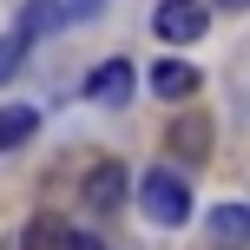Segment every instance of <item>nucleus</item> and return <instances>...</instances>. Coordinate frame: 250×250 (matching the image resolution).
Returning a JSON list of instances; mask_svg holds the SVG:
<instances>
[{
	"label": "nucleus",
	"mask_w": 250,
	"mask_h": 250,
	"mask_svg": "<svg viewBox=\"0 0 250 250\" xmlns=\"http://www.w3.org/2000/svg\"><path fill=\"white\" fill-rule=\"evenodd\" d=\"M20 250H73V230H66V224H53V217H33Z\"/></svg>",
	"instance_id": "10"
},
{
	"label": "nucleus",
	"mask_w": 250,
	"mask_h": 250,
	"mask_svg": "<svg viewBox=\"0 0 250 250\" xmlns=\"http://www.w3.org/2000/svg\"><path fill=\"white\" fill-rule=\"evenodd\" d=\"M138 211L151 217V224H165V230H178L191 217V185L178 171H165V165H151L145 178H138Z\"/></svg>",
	"instance_id": "1"
},
{
	"label": "nucleus",
	"mask_w": 250,
	"mask_h": 250,
	"mask_svg": "<svg viewBox=\"0 0 250 250\" xmlns=\"http://www.w3.org/2000/svg\"><path fill=\"white\" fill-rule=\"evenodd\" d=\"M60 20H66V7H60V0H26V7H20V26H13V33H20V40H40V33H53Z\"/></svg>",
	"instance_id": "7"
},
{
	"label": "nucleus",
	"mask_w": 250,
	"mask_h": 250,
	"mask_svg": "<svg viewBox=\"0 0 250 250\" xmlns=\"http://www.w3.org/2000/svg\"><path fill=\"white\" fill-rule=\"evenodd\" d=\"M204 26H211V0H158L151 7V33L165 46H191V40H204Z\"/></svg>",
	"instance_id": "2"
},
{
	"label": "nucleus",
	"mask_w": 250,
	"mask_h": 250,
	"mask_svg": "<svg viewBox=\"0 0 250 250\" xmlns=\"http://www.w3.org/2000/svg\"><path fill=\"white\" fill-rule=\"evenodd\" d=\"M224 7H250V0H224Z\"/></svg>",
	"instance_id": "12"
},
{
	"label": "nucleus",
	"mask_w": 250,
	"mask_h": 250,
	"mask_svg": "<svg viewBox=\"0 0 250 250\" xmlns=\"http://www.w3.org/2000/svg\"><path fill=\"white\" fill-rule=\"evenodd\" d=\"M211 138H217V125H211L204 105H185V112L165 125V151L185 158V165H204V158H211Z\"/></svg>",
	"instance_id": "3"
},
{
	"label": "nucleus",
	"mask_w": 250,
	"mask_h": 250,
	"mask_svg": "<svg viewBox=\"0 0 250 250\" xmlns=\"http://www.w3.org/2000/svg\"><path fill=\"white\" fill-rule=\"evenodd\" d=\"M119 198H125V165L119 158H99L86 171V185H79V204H86L92 217H105V211H119Z\"/></svg>",
	"instance_id": "4"
},
{
	"label": "nucleus",
	"mask_w": 250,
	"mask_h": 250,
	"mask_svg": "<svg viewBox=\"0 0 250 250\" xmlns=\"http://www.w3.org/2000/svg\"><path fill=\"white\" fill-rule=\"evenodd\" d=\"M20 60H26V40H20V33H7V40H0V86L20 73Z\"/></svg>",
	"instance_id": "11"
},
{
	"label": "nucleus",
	"mask_w": 250,
	"mask_h": 250,
	"mask_svg": "<svg viewBox=\"0 0 250 250\" xmlns=\"http://www.w3.org/2000/svg\"><path fill=\"white\" fill-rule=\"evenodd\" d=\"M211 237L244 244V237H250V204H217V211H211Z\"/></svg>",
	"instance_id": "9"
},
{
	"label": "nucleus",
	"mask_w": 250,
	"mask_h": 250,
	"mask_svg": "<svg viewBox=\"0 0 250 250\" xmlns=\"http://www.w3.org/2000/svg\"><path fill=\"white\" fill-rule=\"evenodd\" d=\"M132 86H138V79H132V66H125V60H99V66L86 73V99H92V105H125V99H132Z\"/></svg>",
	"instance_id": "5"
},
{
	"label": "nucleus",
	"mask_w": 250,
	"mask_h": 250,
	"mask_svg": "<svg viewBox=\"0 0 250 250\" xmlns=\"http://www.w3.org/2000/svg\"><path fill=\"white\" fill-rule=\"evenodd\" d=\"M40 132V112H33V105H7V112H0V145H26V138H33Z\"/></svg>",
	"instance_id": "8"
},
{
	"label": "nucleus",
	"mask_w": 250,
	"mask_h": 250,
	"mask_svg": "<svg viewBox=\"0 0 250 250\" xmlns=\"http://www.w3.org/2000/svg\"><path fill=\"white\" fill-rule=\"evenodd\" d=\"M198 66H185V60H158L151 66V92H158V99H198Z\"/></svg>",
	"instance_id": "6"
}]
</instances>
